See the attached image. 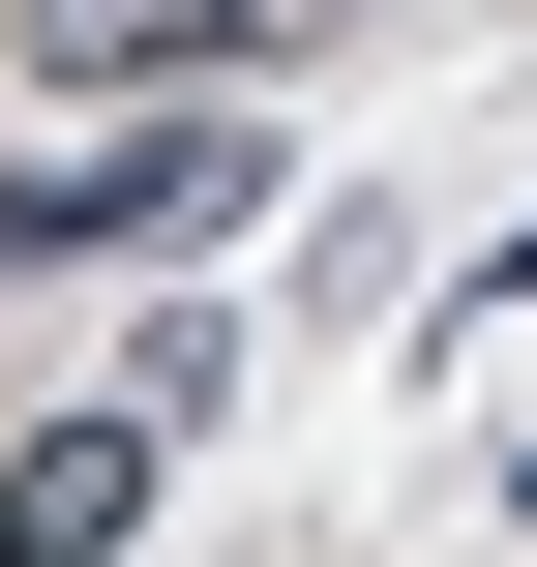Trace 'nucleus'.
I'll use <instances>...</instances> for the list:
<instances>
[{"label":"nucleus","mask_w":537,"mask_h":567,"mask_svg":"<svg viewBox=\"0 0 537 567\" xmlns=\"http://www.w3.org/2000/svg\"><path fill=\"white\" fill-rule=\"evenodd\" d=\"M329 0H30V60L60 90H149V60H299Z\"/></svg>","instance_id":"3"},{"label":"nucleus","mask_w":537,"mask_h":567,"mask_svg":"<svg viewBox=\"0 0 537 567\" xmlns=\"http://www.w3.org/2000/svg\"><path fill=\"white\" fill-rule=\"evenodd\" d=\"M239 209H269L239 120H120V150H60V239H239Z\"/></svg>","instance_id":"2"},{"label":"nucleus","mask_w":537,"mask_h":567,"mask_svg":"<svg viewBox=\"0 0 537 567\" xmlns=\"http://www.w3.org/2000/svg\"><path fill=\"white\" fill-rule=\"evenodd\" d=\"M149 449H179L149 389H120V419H30V449H0V567H120L149 538Z\"/></svg>","instance_id":"1"}]
</instances>
